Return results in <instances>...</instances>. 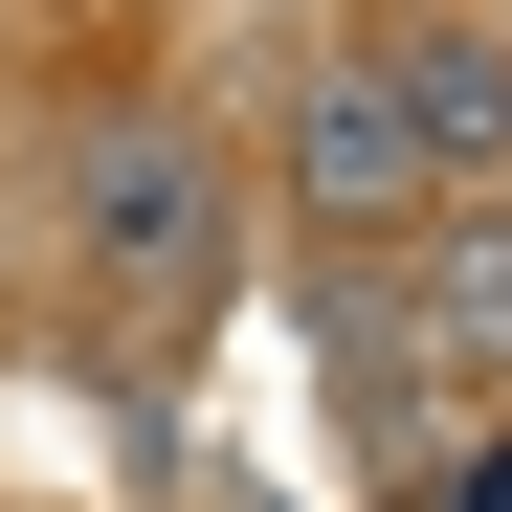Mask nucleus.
<instances>
[{
    "label": "nucleus",
    "mask_w": 512,
    "mask_h": 512,
    "mask_svg": "<svg viewBox=\"0 0 512 512\" xmlns=\"http://www.w3.org/2000/svg\"><path fill=\"white\" fill-rule=\"evenodd\" d=\"M90 245H112L134 290H201V268H223V156H201L179 112H112V134H90Z\"/></svg>",
    "instance_id": "obj_1"
},
{
    "label": "nucleus",
    "mask_w": 512,
    "mask_h": 512,
    "mask_svg": "<svg viewBox=\"0 0 512 512\" xmlns=\"http://www.w3.org/2000/svg\"><path fill=\"white\" fill-rule=\"evenodd\" d=\"M290 201L312 223H401L423 201V134H401L379 67H312V90H290Z\"/></svg>",
    "instance_id": "obj_2"
},
{
    "label": "nucleus",
    "mask_w": 512,
    "mask_h": 512,
    "mask_svg": "<svg viewBox=\"0 0 512 512\" xmlns=\"http://www.w3.org/2000/svg\"><path fill=\"white\" fill-rule=\"evenodd\" d=\"M379 90H401V134H423V179H490V156H512V67H490V45H423V67H379Z\"/></svg>",
    "instance_id": "obj_3"
},
{
    "label": "nucleus",
    "mask_w": 512,
    "mask_h": 512,
    "mask_svg": "<svg viewBox=\"0 0 512 512\" xmlns=\"http://www.w3.org/2000/svg\"><path fill=\"white\" fill-rule=\"evenodd\" d=\"M423 334H446V357H490V334H512V201L423 245Z\"/></svg>",
    "instance_id": "obj_4"
},
{
    "label": "nucleus",
    "mask_w": 512,
    "mask_h": 512,
    "mask_svg": "<svg viewBox=\"0 0 512 512\" xmlns=\"http://www.w3.org/2000/svg\"><path fill=\"white\" fill-rule=\"evenodd\" d=\"M446 512H512V446H468V468H446Z\"/></svg>",
    "instance_id": "obj_5"
}]
</instances>
